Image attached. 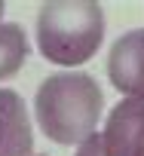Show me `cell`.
I'll return each instance as SVG.
<instances>
[{
	"instance_id": "cell-1",
	"label": "cell",
	"mask_w": 144,
	"mask_h": 156,
	"mask_svg": "<svg viewBox=\"0 0 144 156\" xmlns=\"http://www.w3.org/2000/svg\"><path fill=\"white\" fill-rule=\"evenodd\" d=\"M101 110L104 92L83 70L46 76L34 98L37 126L55 144H83L89 135H95Z\"/></svg>"
},
{
	"instance_id": "cell-2",
	"label": "cell",
	"mask_w": 144,
	"mask_h": 156,
	"mask_svg": "<svg viewBox=\"0 0 144 156\" xmlns=\"http://www.w3.org/2000/svg\"><path fill=\"white\" fill-rule=\"evenodd\" d=\"M104 40V9L92 0H52L37 16V46L61 67L89 61Z\"/></svg>"
},
{
	"instance_id": "cell-3",
	"label": "cell",
	"mask_w": 144,
	"mask_h": 156,
	"mask_svg": "<svg viewBox=\"0 0 144 156\" xmlns=\"http://www.w3.org/2000/svg\"><path fill=\"white\" fill-rule=\"evenodd\" d=\"M107 76L117 92L144 101V28L123 34L107 55Z\"/></svg>"
},
{
	"instance_id": "cell-4",
	"label": "cell",
	"mask_w": 144,
	"mask_h": 156,
	"mask_svg": "<svg viewBox=\"0 0 144 156\" xmlns=\"http://www.w3.org/2000/svg\"><path fill=\"white\" fill-rule=\"evenodd\" d=\"M104 156H144V101L123 98L101 132Z\"/></svg>"
},
{
	"instance_id": "cell-5",
	"label": "cell",
	"mask_w": 144,
	"mask_h": 156,
	"mask_svg": "<svg viewBox=\"0 0 144 156\" xmlns=\"http://www.w3.org/2000/svg\"><path fill=\"white\" fill-rule=\"evenodd\" d=\"M34 129L19 92L0 89V156H31Z\"/></svg>"
},
{
	"instance_id": "cell-6",
	"label": "cell",
	"mask_w": 144,
	"mask_h": 156,
	"mask_svg": "<svg viewBox=\"0 0 144 156\" xmlns=\"http://www.w3.org/2000/svg\"><path fill=\"white\" fill-rule=\"evenodd\" d=\"M28 61V37L19 25L0 22V83L16 76Z\"/></svg>"
},
{
	"instance_id": "cell-7",
	"label": "cell",
	"mask_w": 144,
	"mask_h": 156,
	"mask_svg": "<svg viewBox=\"0 0 144 156\" xmlns=\"http://www.w3.org/2000/svg\"><path fill=\"white\" fill-rule=\"evenodd\" d=\"M74 156H104V138H101V132L89 135V138L77 147V153H74Z\"/></svg>"
},
{
	"instance_id": "cell-8",
	"label": "cell",
	"mask_w": 144,
	"mask_h": 156,
	"mask_svg": "<svg viewBox=\"0 0 144 156\" xmlns=\"http://www.w3.org/2000/svg\"><path fill=\"white\" fill-rule=\"evenodd\" d=\"M0 16H3V0H0Z\"/></svg>"
}]
</instances>
